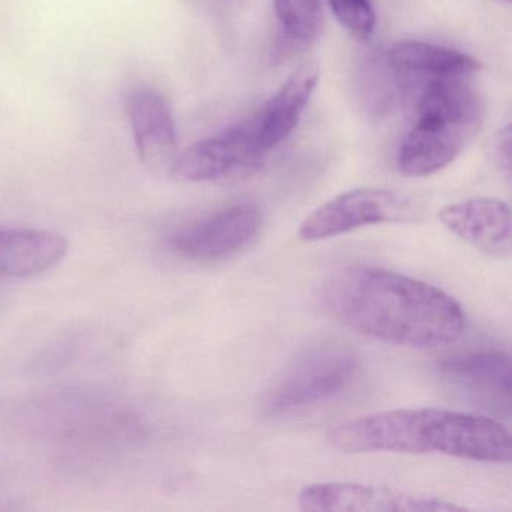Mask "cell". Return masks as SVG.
<instances>
[{
  "mask_svg": "<svg viewBox=\"0 0 512 512\" xmlns=\"http://www.w3.org/2000/svg\"><path fill=\"white\" fill-rule=\"evenodd\" d=\"M323 304L356 334L409 349L455 343L466 329L461 305L439 287L374 266L335 272L323 289Z\"/></svg>",
  "mask_w": 512,
  "mask_h": 512,
  "instance_id": "6da1fadb",
  "label": "cell"
},
{
  "mask_svg": "<svg viewBox=\"0 0 512 512\" xmlns=\"http://www.w3.org/2000/svg\"><path fill=\"white\" fill-rule=\"evenodd\" d=\"M329 446L346 454H442L508 464L512 437L502 422L460 410L395 409L371 413L329 430Z\"/></svg>",
  "mask_w": 512,
  "mask_h": 512,
  "instance_id": "7a4b0ae2",
  "label": "cell"
},
{
  "mask_svg": "<svg viewBox=\"0 0 512 512\" xmlns=\"http://www.w3.org/2000/svg\"><path fill=\"white\" fill-rule=\"evenodd\" d=\"M415 125L401 142L397 167L409 178H425L448 167L481 130L484 106L466 79L425 83Z\"/></svg>",
  "mask_w": 512,
  "mask_h": 512,
  "instance_id": "3957f363",
  "label": "cell"
},
{
  "mask_svg": "<svg viewBox=\"0 0 512 512\" xmlns=\"http://www.w3.org/2000/svg\"><path fill=\"white\" fill-rule=\"evenodd\" d=\"M359 358L340 343H320L296 356L263 398L269 416H283L331 400L352 383Z\"/></svg>",
  "mask_w": 512,
  "mask_h": 512,
  "instance_id": "277c9868",
  "label": "cell"
},
{
  "mask_svg": "<svg viewBox=\"0 0 512 512\" xmlns=\"http://www.w3.org/2000/svg\"><path fill=\"white\" fill-rule=\"evenodd\" d=\"M425 203L412 194L388 188H358L338 194L311 212L298 229L305 242L326 241L379 224L418 223Z\"/></svg>",
  "mask_w": 512,
  "mask_h": 512,
  "instance_id": "5b68a950",
  "label": "cell"
},
{
  "mask_svg": "<svg viewBox=\"0 0 512 512\" xmlns=\"http://www.w3.org/2000/svg\"><path fill=\"white\" fill-rule=\"evenodd\" d=\"M266 152L257 145L250 122L185 149L169 173L178 182H233L260 170Z\"/></svg>",
  "mask_w": 512,
  "mask_h": 512,
  "instance_id": "8992f818",
  "label": "cell"
},
{
  "mask_svg": "<svg viewBox=\"0 0 512 512\" xmlns=\"http://www.w3.org/2000/svg\"><path fill=\"white\" fill-rule=\"evenodd\" d=\"M302 511L310 512H451L467 506L440 497L362 482H316L298 494Z\"/></svg>",
  "mask_w": 512,
  "mask_h": 512,
  "instance_id": "52a82bcc",
  "label": "cell"
},
{
  "mask_svg": "<svg viewBox=\"0 0 512 512\" xmlns=\"http://www.w3.org/2000/svg\"><path fill=\"white\" fill-rule=\"evenodd\" d=\"M262 223V212L257 206L238 203L178 230L170 238V247L187 259H221L250 244Z\"/></svg>",
  "mask_w": 512,
  "mask_h": 512,
  "instance_id": "ba28073f",
  "label": "cell"
},
{
  "mask_svg": "<svg viewBox=\"0 0 512 512\" xmlns=\"http://www.w3.org/2000/svg\"><path fill=\"white\" fill-rule=\"evenodd\" d=\"M439 220L449 232L487 256H511V208L503 200L478 197L452 203L439 212Z\"/></svg>",
  "mask_w": 512,
  "mask_h": 512,
  "instance_id": "9c48e42d",
  "label": "cell"
},
{
  "mask_svg": "<svg viewBox=\"0 0 512 512\" xmlns=\"http://www.w3.org/2000/svg\"><path fill=\"white\" fill-rule=\"evenodd\" d=\"M140 161L149 170H169L178 157V136L169 103L154 89H137L127 100Z\"/></svg>",
  "mask_w": 512,
  "mask_h": 512,
  "instance_id": "30bf717a",
  "label": "cell"
},
{
  "mask_svg": "<svg viewBox=\"0 0 512 512\" xmlns=\"http://www.w3.org/2000/svg\"><path fill=\"white\" fill-rule=\"evenodd\" d=\"M319 79L320 71L316 64L302 65L278 89L277 94L248 119L257 145L263 152L277 148L295 131Z\"/></svg>",
  "mask_w": 512,
  "mask_h": 512,
  "instance_id": "8fae6325",
  "label": "cell"
},
{
  "mask_svg": "<svg viewBox=\"0 0 512 512\" xmlns=\"http://www.w3.org/2000/svg\"><path fill=\"white\" fill-rule=\"evenodd\" d=\"M437 368L460 388L509 407L512 383L509 353L497 349L466 350L439 359Z\"/></svg>",
  "mask_w": 512,
  "mask_h": 512,
  "instance_id": "7c38bea8",
  "label": "cell"
},
{
  "mask_svg": "<svg viewBox=\"0 0 512 512\" xmlns=\"http://www.w3.org/2000/svg\"><path fill=\"white\" fill-rule=\"evenodd\" d=\"M388 59L404 85L415 79L424 85L433 80L466 79L481 70V64L466 53L422 41H400L389 50Z\"/></svg>",
  "mask_w": 512,
  "mask_h": 512,
  "instance_id": "4fadbf2b",
  "label": "cell"
},
{
  "mask_svg": "<svg viewBox=\"0 0 512 512\" xmlns=\"http://www.w3.org/2000/svg\"><path fill=\"white\" fill-rule=\"evenodd\" d=\"M64 236L47 230H0V275L25 278L58 265L68 253Z\"/></svg>",
  "mask_w": 512,
  "mask_h": 512,
  "instance_id": "5bb4252c",
  "label": "cell"
},
{
  "mask_svg": "<svg viewBox=\"0 0 512 512\" xmlns=\"http://www.w3.org/2000/svg\"><path fill=\"white\" fill-rule=\"evenodd\" d=\"M404 82L388 55L367 58L359 73V97L368 112L383 116L397 106Z\"/></svg>",
  "mask_w": 512,
  "mask_h": 512,
  "instance_id": "9a60e30c",
  "label": "cell"
},
{
  "mask_svg": "<svg viewBox=\"0 0 512 512\" xmlns=\"http://www.w3.org/2000/svg\"><path fill=\"white\" fill-rule=\"evenodd\" d=\"M275 13L290 43L307 46L319 34L320 0H274Z\"/></svg>",
  "mask_w": 512,
  "mask_h": 512,
  "instance_id": "2e32d148",
  "label": "cell"
},
{
  "mask_svg": "<svg viewBox=\"0 0 512 512\" xmlns=\"http://www.w3.org/2000/svg\"><path fill=\"white\" fill-rule=\"evenodd\" d=\"M340 25L355 40L368 41L376 29V11L371 0H328Z\"/></svg>",
  "mask_w": 512,
  "mask_h": 512,
  "instance_id": "e0dca14e",
  "label": "cell"
},
{
  "mask_svg": "<svg viewBox=\"0 0 512 512\" xmlns=\"http://www.w3.org/2000/svg\"><path fill=\"white\" fill-rule=\"evenodd\" d=\"M493 152L500 169H503L506 175H511V127L509 125L502 128L494 137Z\"/></svg>",
  "mask_w": 512,
  "mask_h": 512,
  "instance_id": "ac0fdd59",
  "label": "cell"
},
{
  "mask_svg": "<svg viewBox=\"0 0 512 512\" xmlns=\"http://www.w3.org/2000/svg\"><path fill=\"white\" fill-rule=\"evenodd\" d=\"M502 2H505V4H511V0H502Z\"/></svg>",
  "mask_w": 512,
  "mask_h": 512,
  "instance_id": "d6986e66",
  "label": "cell"
}]
</instances>
